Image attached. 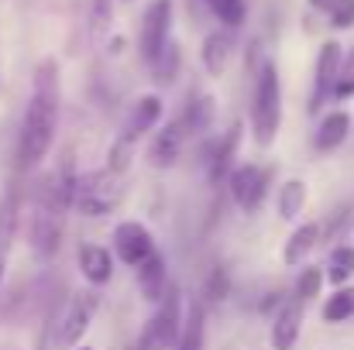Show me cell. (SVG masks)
Returning a JSON list of instances; mask_svg holds the SVG:
<instances>
[{
  "instance_id": "5b68a950",
  "label": "cell",
  "mask_w": 354,
  "mask_h": 350,
  "mask_svg": "<svg viewBox=\"0 0 354 350\" xmlns=\"http://www.w3.org/2000/svg\"><path fill=\"white\" fill-rule=\"evenodd\" d=\"M93 313H97V295L93 292H76L73 295V302L62 309V316H59V333H55V347L59 350H73L80 340H83V333L90 330V320H93Z\"/></svg>"
},
{
  "instance_id": "30bf717a",
  "label": "cell",
  "mask_w": 354,
  "mask_h": 350,
  "mask_svg": "<svg viewBox=\"0 0 354 350\" xmlns=\"http://www.w3.org/2000/svg\"><path fill=\"white\" fill-rule=\"evenodd\" d=\"M183 144H186V124H183V117H179V120H169L165 127L155 130V141H151V148H148L151 165L172 168V165L183 158Z\"/></svg>"
},
{
  "instance_id": "277c9868",
  "label": "cell",
  "mask_w": 354,
  "mask_h": 350,
  "mask_svg": "<svg viewBox=\"0 0 354 350\" xmlns=\"http://www.w3.org/2000/svg\"><path fill=\"white\" fill-rule=\"evenodd\" d=\"M179 330H183L179 292H176V289H165L162 306L155 309V316H151V320L145 323V330H141L138 350H172L176 340H179Z\"/></svg>"
},
{
  "instance_id": "4dcf8cb0",
  "label": "cell",
  "mask_w": 354,
  "mask_h": 350,
  "mask_svg": "<svg viewBox=\"0 0 354 350\" xmlns=\"http://www.w3.org/2000/svg\"><path fill=\"white\" fill-rule=\"evenodd\" d=\"M73 350H90V347H73Z\"/></svg>"
},
{
  "instance_id": "7a4b0ae2",
  "label": "cell",
  "mask_w": 354,
  "mask_h": 350,
  "mask_svg": "<svg viewBox=\"0 0 354 350\" xmlns=\"http://www.w3.org/2000/svg\"><path fill=\"white\" fill-rule=\"evenodd\" d=\"M282 124V90H279V69L272 62L261 66L258 83H254V97H251V127H254V141L261 148H268L279 134Z\"/></svg>"
},
{
  "instance_id": "9a60e30c",
  "label": "cell",
  "mask_w": 354,
  "mask_h": 350,
  "mask_svg": "<svg viewBox=\"0 0 354 350\" xmlns=\"http://www.w3.org/2000/svg\"><path fill=\"white\" fill-rule=\"evenodd\" d=\"M231 55H234V38L227 31H217L203 41V66L210 76H224V69L231 66Z\"/></svg>"
},
{
  "instance_id": "603a6c76",
  "label": "cell",
  "mask_w": 354,
  "mask_h": 350,
  "mask_svg": "<svg viewBox=\"0 0 354 350\" xmlns=\"http://www.w3.org/2000/svg\"><path fill=\"white\" fill-rule=\"evenodd\" d=\"M354 316V289H337L327 302H324V320L327 323H344Z\"/></svg>"
},
{
  "instance_id": "484cf974",
  "label": "cell",
  "mask_w": 354,
  "mask_h": 350,
  "mask_svg": "<svg viewBox=\"0 0 354 350\" xmlns=\"http://www.w3.org/2000/svg\"><path fill=\"white\" fill-rule=\"evenodd\" d=\"M207 7L227 24V28H237L241 21H244V0H207Z\"/></svg>"
},
{
  "instance_id": "9c48e42d",
  "label": "cell",
  "mask_w": 354,
  "mask_h": 350,
  "mask_svg": "<svg viewBox=\"0 0 354 350\" xmlns=\"http://www.w3.org/2000/svg\"><path fill=\"white\" fill-rule=\"evenodd\" d=\"M341 55H344V52H341L337 41H324V45H320V55H317V83H313V110H320V107L334 97Z\"/></svg>"
},
{
  "instance_id": "d6986e66",
  "label": "cell",
  "mask_w": 354,
  "mask_h": 350,
  "mask_svg": "<svg viewBox=\"0 0 354 350\" xmlns=\"http://www.w3.org/2000/svg\"><path fill=\"white\" fill-rule=\"evenodd\" d=\"M348 130H351V117L344 110H334L320 120V130H317V148L320 151H334L348 141Z\"/></svg>"
},
{
  "instance_id": "ba28073f",
  "label": "cell",
  "mask_w": 354,
  "mask_h": 350,
  "mask_svg": "<svg viewBox=\"0 0 354 350\" xmlns=\"http://www.w3.org/2000/svg\"><path fill=\"white\" fill-rule=\"evenodd\" d=\"M265 189H268V175L258 168V165H237L231 168V196L241 210L254 213L265 200Z\"/></svg>"
},
{
  "instance_id": "f546056e",
  "label": "cell",
  "mask_w": 354,
  "mask_h": 350,
  "mask_svg": "<svg viewBox=\"0 0 354 350\" xmlns=\"http://www.w3.org/2000/svg\"><path fill=\"white\" fill-rule=\"evenodd\" d=\"M334 3H337V0H310V7H317V10H324V14H327Z\"/></svg>"
},
{
  "instance_id": "6da1fadb",
  "label": "cell",
  "mask_w": 354,
  "mask_h": 350,
  "mask_svg": "<svg viewBox=\"0 0 354 350\" xmlns=\"http://www.w3.org/2000/svg\"><path fill=\"white\" fill-rule=\"evenodd\" d=\"M59 66L52 59H45L35 69V86H31V100L24 107L21 120V134H17V165L28 172L35 165L45 162V155L52 151L55 130H59Z\"/></svg>"
},
{
  "instance_id": "8fae6325",
  "label": "cell",
  "mask_w": 354,
  "mask_h": 350,
  "mask_svg": "<svg viewBox=\"0 0 354 350\" xmlns=\"http://www.w3.org/2000/svg\"><path fill=\"white\" fill-rule=\"evenodd\" d=\"M17 210H21L17 186H10L0 200V285H3V271H7L10 247H14V237H17Z\"/></svg>"
},
{
  "instance_id": "cb8c5ba5",
  "label": "cell",
  "mask_w": 354,
  "mask_h": 350,
  "mask_svg": "<svg viewBox=\"0 0 354 350\" xmlns=\"http://www.w3.org/2000/svg\"><path fill=\"white\" fill-rule=\"evenodd\" d=\"M210 120H214V100H207V97H196V100L189 104L186 117H183L186 130H203Z\"/></svg>"
},
{
  "instance_id": "44dd1931",
  "label": "cell",
  "mask_w": 354,
  "mask_h": 350,
  "mask_svg": "<svg viewBox=\"0 0 354 350\" xmlns=\"http://www.w3.org/2000/svg\"><path fill=\"white\" fill-rule=\"evenodd\" d=\"M324 278H330L334 285H348L354 278V247L351 244H337L334 251H330V261H327V275Z\"/></svg>"
},
{
  "instance_id": "5bb4252c",
  "label": "cell",
  "mask_w": 354,
  "mask_h": 350,
  "mask_svg": "<svg viewBox=\"0 0 354 350\" xmlns=\"http://www.w3.org/2000/svg\"><path fill=\"white\" fill-rule=\"evenodd\" d=\"M80 271L90 285H107L114 275V254L100 244H83L80 247Z\"/></svg>"
},
{
  "instance_id": "7402d4cb",
  "label": "cell",
  "mask_w": 354,
  "mask_h": 350,
  "mask_svg": "<svg viewBox=\"0 0 354 350\" xmlns=\"http://www.w3.org/2000/svg\"><path fill=\"white\" fill-rule=\"evenodd\" d=\"M303 206H306V182H299V179L286 182L282 193H279V217L292 220V217L303 213Z\"/></svg>"
},
{
  "instance_id": "4316f807",
  "label": "cell",
  "mask_w": 354,
  "mask_h": 350,
  "mask_svg": "<svg viewBox=\"0 0 354 350\" xmlns=\"http://www.w3.org/2000/svg\"><path fill=\"white\" fill-rule=\"evenodd\" d=\"M320 289H324V271L320 268H306L299 275V282H296V299L299 302H310V299L320 295Z\"/></svg>"
},
{
  "instance_id": "8992f818",
  "label": "cell",
  "mask_w": 354,
  "mask_h": 350,
  "mask_svg": "<svg viewBox=\"0 0 354 350\" xmlns=\"http://www.w3.org/2000/svg\"><path fill=\"white\" fill-rule=\"evenodd\" d=\"M169 28H172V3L169 0H155L145 10V21H141V59L148 66H155V59L165 52Z\"/></svg>"
},
{
  "instance_id": "ac0fdd59",
  "label": "cell",
  "mask_w": 354,
  "mask_h": 350,
  "mask_svg": "<svg viewBox=\"0 0 354 350\" xmlns=\"http://www.w3.org/2000/svg\"><path fill=\"white\" fill-rule=\"evenodd\" d=\"M138 285H141L145 299H162L165 295V261H162L158 251L138 264Z\"/></svg>"
},
{
  "instance_id": "4fadbf2b",
  "label": "cell",
  "mask_w": 354,
  "mask_h": 350,
  "mask_svg": "<svg viewBox=\"0 0 354 350\" xmlns=\"http://www.w3.org/2000/svg\"><path fill=\"white\" fill-rule=\"evenodd\" d=\"M158 117H162V100L155 97V93H148V97H141L138 104H134V110L127 117V124H124V134H120V141H127V144H134L141 134H148L155 124H158Z\"/></svg>"
},
{
  "instance_id": "f1b7e54d",
  "label": "cell",
  "mask_w": 354,
  "mask_h": 350,
  "mask_svg": "<svg viewBox=\"0 0 354 350\" xmlns=\"http://www.w3.org/2000/svg\"><path fill=\"white\" fill-rule=\"evenodd\" d=\"M327 14H330V24H334V28H351L354 24V0H337Z\"/></svg>"
},
{
  "instance_id": "2e32d148",
  "label": "cell",
  "mask_w": 354,
  "mask_h": 350,
  "mask_svg": "<svg viewBox=\"0 0 354 350\" xmlns=\"http://www.w3.org/2000/svg\"><path fill=\"white\" fill-rule=\"evenodd\" d=\"M237 144H241V124H234V127H231V130H227V134L210 148V165H207V172H210V179H214V182H221V179L227 175Z\"/></svg>"
},
{
  "instance_id": "3957f363",
  "label": "cell",
  "mask_w": 354,
  "mask_h": 350,
  "mask_svg": "<svg viewBox=\"0 0 354 350\" xmlns=\"http://www.w3.org/2000/svg\"><path fill=\"white\" fill-rule=\"evenodd\" d=\"M124 200V186H120L118 172H90L83 179H76V193H73V206L83 217H107L111 210H118Z\"/></svg>"
},
{
  "instance_id": "7c38bea8",
  "label": "cell",
  "mask_w": 354,
  "mask_h": 350,
  "mask_svg": "<svg viewBox=\"0 0 354 350\" xmlns=\"http://www.w3.org/2000/svg\"><path fill=\"white\" fill-rule=\"evenodd\" d=\"M303 330V302H286L272 323V350H292Z\"/></svg>"
},
{
  "instance_id": "52a82bcc",
  "label": "cell",
  "mask_w": 354,
  "mask_h": 350,
  "mask_svg": "<svg viewBox=\"0 0 354 350\" xmlns=\"http://www.w3.org/2000/svg\"><path fill=\"white\" fill-rule=\"evenodd\" d=\"M114 251H118V257L127 268H138L145 257L155 254V240H151V233H148L145 224L124 220V224L114 227Z\"/></svg>"
},
{
  "instance_id": "ffe728a7",
  "label": "cell",
  "mask_w": 354,
  "mask_h": 350,
  "mask_svg": "<svg viewBox=\"0 0 354 350\" xmlns=\"http://www.w3.org/2000/svg\"><path fill=\"white\" fill-rule=\"evenodd\" d=\"M203 340H207V316H203V302H193L189 306V316L179 330V340H176V350H203Z\"/></svg>"
},
{
  "instance_id": "d4e9b609",
  "label": "cell",
  "mask_w": 354,
  "mask_h": 350,
  "mask_svg": "<svg viewBox=\"0 0 354 350\" xmlns=\"http://www.w3.org/2000/svg\"><path fill=\"white\" fill-rule=\"evenodd\" d=\"M351 97H354V48L348 55H341L337 83H334V100H351Z\"/></svg>"
},
{
  "instance_id": "83f0119b",
  "label": "cell",
  "mask_w": 354,
  "mask_h": 350,
  "mask_svg": "<svg viewBox=\"0 0 354 350\" xmlns=\"http://www.w3.org/2000/svg\"><path fill=\"white\" fill-rule=\"evenodd\" d=\"M227 289H231V282H227V271H224V268H214V271L207 275V285H203V299H207V302H224Z\"/></svg>"
},
{
  "instance_id": "e0dca14e",
  "label": "cell",
  "mask_w": 354,
  "mask_h": 350,
  "mask_svg": "<svg viewBox=\"0 0 354 350\" xmlns=\"http://www.w3.org/2000/svg\"><path fill=\"white\" fill-rule=\"evenodd\" d=\"M320 237H324V231H320L317 224H303V227H296L292 237L286 240V247H282V261H286V264H299V261H306V254L320 244Z\"/></svg>"
}]
</instances>
